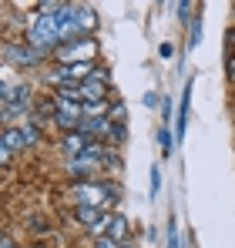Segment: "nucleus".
<instances>
[{
    "mask_svg": "<svg viewBox=\"0 0 235 248\" xmlns=\"http://www.w3.org/2000/svg\"><path fill=\"white\" fill-rule=\"evenodd\" d=\"M71 198H74V205H94V208H104V211H111L118 198V185L111 181H91V178H81L78 185L71 188Z\"/></svg>",
    "mask_w": 235,
    "mask_h": 248,
    "instance_id": "1",
    "label": "nucleus"
},
{
    "mask_svg": "<svg viewBox=\"0 0 235 248\" xmlns=\"http://www.w3.org/2000/svg\"><path fill=\"white\" fill-rule=\"evenodd\" d=\"M54 14H57V10H54ZM54 14H44V17H37V20L31 24V31H27V47H34L40 57H47V54H54V50L61 47Z\"/></svg>",
    "mask_w": 235,
    "mask_h": 248,
    "instance_id": "2",
    "label": "nucleus"
},
{
    "mask_svg": "<svg viewBox=\"0 0 235 248\" xmlns=\"http://www.w3.org/2000/svg\"><path fill=\"white\" fill-rule=\"evenodd\" d=\"M64 64H91V57L98 54V44L91 41V37H81V41L67 44V47H57L54 50Z\"/></svg>",
    "mask_w": 235,
    "mask_h": 248,
    "instance_id": "3",
    "label": "nucleus"
},
{
    "mask_svg": "<svg viewBox=\"0 0 235 248\" xmlns=\"http://www.w3.org/2000/svg\"><path fill=\"white\" fill-rule=\"evenodd\" d=\"M3 54H7V61H10V64H17V67H34V64L44 61L34 47H27V41H24V44H7V47H3Z\"/></svg>",
    "mask_w": 235,
    "mask_h": 248,
    "instance_id": "4",
    "label": "nucleus"
},
{
    "mask_svg": "<svg viewBox=\"0 0 235 248\" xmlns=\"http://www.w3.org/2000/svg\"><path fill=\"white\" fill-rule=\"evenodd\" d=\"M17 151H24V138L17 127H3L0 131V165H7Z\"/></svg>",
    "mask_w": 235,
    "mask_h": 248,
    "instance_id": "5",
    "label": "nucleus"
},
{
    "mask_svg": "<svg viewBox=\"0 0 235 248\" xmlns=\"http://www.w3.org/2000/svg\"><path fill=\"white\" fill-rule=\"evenodd\" d=\"M192 87L195 81L185 84V91H182V104H178V121H175V141H182L185 138V127H188V108H192Z\"/></svg>",
    "mask_w": 235,
    "mask_h": 248,
    "instance_id": "6",
    "label": "nucleus"
},
{
    "mask_svg": "<svg viewBox=\"0 0 235 248\" xmlns=\"http://www.w3.org/2000/svg\"><path fill=\"white\" fill-rule=\"evenodd\" d=\"M87 144H91V141H87L81 131H67V134H61V141H57V148H61L67 158H78V155L84 151V148H87Z\"/></svg>",
    "mask_w": 235,
    "mask_h": 248,
    "instance_id": "7",
    "label": "nucleus"
},
{
    "mask_svg": "<svg viewBox=\"0 0 235 248\" xmlns=\"http://www.w3.org/2000/svg\"><path fill=\"white\" fill-rule=\"evenodd\" d=\"M74 20H78V31H81V37H91V31L98 27V14H94L91 7H78Z\"/></svg>",
    "mask_w": 235,
    "mask_h": 248,
    "instance_id": "8",
    "label": "nucleus"
},
{
    "mask_svg": "<svg viewBox=\"0 0 235 248\" xmlns=\"http://www.w3.org/2000/svg\"><path fill=\"white\" fill-rule=\"evenodd\" d=\"M17 131H20V138H24V148H37L40 144V124L37 121H24V124H17Z\"/></svg>",
    "mask_w": 235,
    "mask_h": 248,
    "instance_id": "9",
    "label": "nucleus"
},
{
    "mask_svg": "<svg viewBox=\"0 0 235 248\" xmlns=\"http://www.w3.org/2000/svg\"><path fill=\"white\" fill-rule=\"evenodd\" d=\"M108 238H115L118 245L128 242V218L124 215H111V225H108Z\"/></svg>",
    "mask_w": 235,
    "mask_h": 248,
    "instance_id": "10",
    "label": "nucleus"
},
{
    "mask_svg": "<svg viewBox=\"0 0 235 248\" xmlns=\"http://www.w3.org/2000/svg\"><path fill=\"white\" fill-rule=\"evenodd\" d=\"M158 144H161V155H165V158H171V155H175L178 141H175L171 127H165V124H161V131H158Z\"/></svg>",
    "mask_w": 235,
    "mask_h": 248,
    "instance_id": "11",
    "label": "nucleus"
},
{
    "mask_svg": "<svg viewBox=\"0 0 235 248\" xmlns=\"http://www.w3.org/2000/svg\"><path fill=\"white\" fill-rule=\"evenodd\" d=\"M54 97H61V101H74V104H81V91H78V84H61V87L54 91Z\"/></svg>",
    "mask_w": 235,
    "mask_h": 248,
    "instance_id": "12",
    "label": "nucleus"
},
{
    "mask_svg": "<svg viewBox=\"0 0 235 248\" xmlns=\"http://www.w3.org/2000/svg\"><path fill=\"white\" fill-rule=\"evenodd\" d=\"M201 44V17H192L188 20V50H195Z\"/></svg>",
    "mask_w": 235,
    "mask_h": 248,
    "instance_id": "13",
    "label": "nucleus"
},
{
    "mask_svg": "<svg viewBox=\"0 0 235 248\" xmlns=\"http://www.w3.org/2000/svg\"><path fill=\"white\" fill-rule=\"evenodd\" d=\"M165 248H182V238H178V221H175V215L168 218V235H165Z\"/></svg>",
    "mask_w": 235,
    "mask_h": 248,
    "instance_id": "14",
    "label": "nucleus"
},
{
    "mask_svg": "<svg viewBox=\"0 0 235 248\" xmlns=\"http://www.w3.org/2000/svg\"><path fill=\"white\" fill-rule=\"evenodd\" d=\"M171 10H175V17H178L182 24H188V20H192V10H195V3H175Z\"/></svg>",
    "mask_w": 235,
    "mask_h": 248,
    "instance_id": "15",
    "label": "nucleus"
},
{
    "mask_svg": "<svg viewBox=\"0 0 235 248\" xmlns=\"http://www.w3.org/2000/svg\"><path fill=\"white\" fill-rule=\"evenodd\" d=\"M161 118H165V127H171V97H161Z\"/></svg>",
    "mask_w": 235,
    "mask_h": 248,
    "instance_id": "16",
    "label": "nucleus"
},
{
    "mask_svg": "<svg viewBox=\"0 0 235 248\" xmlns=\"http://www.w3.org/2000/svg\"><path fill=\"white\" fill-rule=\"evenodd\" d=\"M158 188H161V168H151V198H155V195H158Z\"/></svg>",
    "mask_w": 235,
    "mask_h": 248,
    "instance_id": "17",
    "label": "nucleus"
},
{
    "mask_svg": "<svg viewBox=\"0 0 235 248\" xmlns=\"http://www.w3.org/2000/svg\"><path fill=\"white\" fill-rule=\"evenodd\" d=\"M158 57H165V61H168V57H175V44H161V47H158Z\"/></svg>",
    "mask_w": 235,
    "mask_h": 248,
    "instance_id": "18",
    "label": "nucleus"
},
{
    "mask_svg": "<svg viewBox=\"0 0 235 248\" xmlns=\"http://www.w3.org/2000/svg\"><path fill=\"white\" fill-rule=\"evenodd\" d=\"M94 248H121V245H118L115 238H108V235H101V238L94 242Z\"/></svg>",
    "mask_w": 235,
    "mask_h": 248,
    "instance_id": "19",
    "label": "nucleus"
},
{
    "mask_svg": "<svg viewBox=\"0 0 235 248\" xmlns=\"http://www.w3.org/2000/svg\"><path fill=\"white\" fill-rule=\"evenodd\" d=\"M158 104H161L158 94H155V91H148V94H145V108H158Z\"/></svg>",
    "mask_w": 235,
    "mask_h": 248,
    "instance_id": "20",
    "label": "nucleus"
},
{
    "mask_svg": "<svg viewBox=\"0 0 235 248\" xmlns=\"http://www.w3.org/2000/svg\"><path fill=\"white\" fill-rule=\"evenodd\" d=\"M7 97H10V84H3V81H0V101L7 104Z\"/></svg>",
    "mask_w": 235,
    "mask_h": 248,
    "instance_id": "21",
    "label": "nucleus"
},
{
    "mask_svg": "<svg viewBox=\"0 0 235 248\" xmlns=\"http://www.w3.org/2000/svg\"><path fill=\"white\" fill-rule=\"evenodd\" d=\"M7 245H10V238H7V232L0 228V248H7Z\"/></svg>",
    "mask_w": 235,
    "mask_h": 248,
    "instance_id": "22",
    "label": "nucleus"
},
{
    "mask_svg": "<svg viewBox=\"0 0 235 248\" xmlns=\"http://www.w3.org/2000/svg\"><path fill=\"white\" fill-rule=\"evenodd\" d=\"M121 248H131V245H128V242H124V245H121Z\"/></svg>",
    "mask_w": 235,
    "mask_h": 248,
    "instance_id": "23",
    "label": "nucleus"
}]
</instances>
